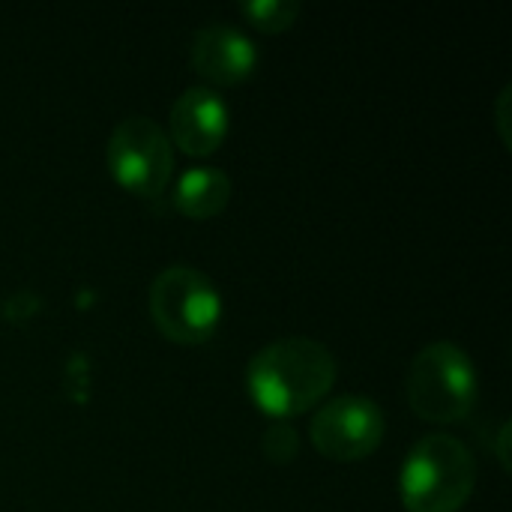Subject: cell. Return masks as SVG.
<instances>
[{
  "label": "cell",
  "mask_w": 512,
  "mask_h": 512,
  "mask_svg": "<svg viewBox=\"0 0 512 512\" xmlns=\"http://www.w3.org/2000/svg\"><path fill=\"white\" fill-rule=\"evenodd\" d=\"M480 396L477 369L453 342L426 345L408 372V402L411 411L426 423H459L465 420Z\"/></svg>",
  "instance_id": "cell-3"
},
{
  "label": "cell",
  "mask_w": 512,
  "mask_h": 512,
  "mask_svg": "<svg viewBox=\"0 0 512 512\" xmlns=\"http://www.w3.org/2000/svg\"><path fill=\"white\" fill-rule=\"evenodd\" d=\"M231 201V177L213 165H198L180 174L174 186V207L189 219H213Z\"/></svg>",
  "instance_id": "cell-9"
},
{
  "label": "cell",
  "mask_w": 512,
  "mask_h": 512,
  "mask_svg": "<svg viewBox=\"0 0 512 512\" xmlns=\"http://www.w3.org/2000/svg\"><path fill=\"white\" fill-rule=\"evenodd\" d=\"M384 411L366 396H339L318 408L309 423L312 447L333 462H360L384 441Z\"/></svg>",
  "instance_id": "cell-6"
},
{
  "label": "cell",
  "mask_w": 512,
  "mask_h": 512,
  "mask_svg": "<svg viewBox=\"0 0 512 512\" xmlns=\"http://www.w3.org/2000/svg\"><path fill=\"white\" fill-rule=\"evenodd\" d=\"M240 12L258 30L282 33V30H288L300 18V3H294V0H252V3H243Z\"/></svg>",
  "instance_id": "cell-10"
},
{
  "label": "cell",
  "mask_w": 512,
  "mask_h": 512,
  "mask_svg": "<svg viewBox=\"0 0 512 512\" xmlns=\"http://www.w3.org/2000/svg\"><path fill=\"white\" fill-rule=\"evenodd\" d=\"M261 447H264L267 459H273V462H291L297 456V450H300V441H297V435H294L291 426L279 423V426H270L264 432Z\"/></svg>",
  "instance_id": "cell-11"
},
{
  "label": "cell",
  "mask_w": 512,
  "mask_h": 512,
  "mask_svg": "<svg viewBox=\"0 0 512 512\" xmlns=\"http://www.w3.org/2000/svg\"><path fill=\"white\" fill-rule=\"evenodd\" d=\"M336 384V357L327 345L288 336L264 345L246 366V393L273 420H291L315 408Z\"/></svg>",
  "instance_id": "cell-1"
},
{
  "label": "cell",
  "mask_w": 512,
  "mask_h": 512,
  "mask_svg": "<svg viewBox=\"0 0 512 512\" xmlns=\"http://www.w3.org/2000/svg\"><path fill=\"white\" fill-rule=\"evenodd\" d=\"M192 66L219 87L243 84L258 66V45L231 24H204L192 36Z\"/></svg>",
  "instance_id": "cell-8"
},
{
  "label": "cell",
  "mask_w": 512,
  "mask_h": 512,
  "mask_svg": "<svg viewBox=\"0 0 512 512\" xmlns=\"http://www.w3.org/2000/svg\"><path fill=\"white\" fill-rule=\"evenodd\" d=\"M474 453L453 435L420 438L399 474V498L408 512H459L474 495Z\"/></svg>",
  "instance_id": "cell-2"
},
{
  "label": "cell",
  "mask_w": 512,
  "mask_h": 512,
  "mask_svg": "<svg viewBox=\"0 0 512 512\" xmlns=\"http://www.w3.org/2000/svg\"><path fill=\"white\" fill-rule=\"evenodd\" d=\"M156 330L177 345H201L213 339L222 324V294L195 267H165L147 294Z\"/></svg>",
  "instance_id": "cell-4"
},
{
  "label": "cell",
  "mask_w": 512,
  "mask_h": 512,
  "mask_svg": "<svg viewBox=\"0 0 512 512\" xmlns=\"http://www.w3.org/2000/svg\"><path fill=\"white\" fill-rule=\"evenodd\" d=\"M105 162L117 186L138 198H159L174 174V147L156 120L129 114L114 126Z\"/></svg>",
  "instance_id": "cell-5"
},
{
  "label": "cell",
  "mask_w": 512,
  "mask_h": 512,
  "mask_svg": "<svg viewBox=\"0 0 512 512\" xmlns=\"http://www.w3.org/2000/svg\"><path fill=\"white\" fill-rule=\"evenodd\" d=\"M231 111L225 99L210 87L183 90L168 114V141L186 156H210L222 147L228 135Z\"/></svg>",
  "instance_id": "cell-7"
}]
</instances>
